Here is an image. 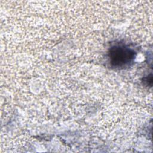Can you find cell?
<instances>
[{
    "label": "cell",
    "mask_w": 153,
    "mask_h": 153,
    "mask_svg": "<svg viewBox=\"0 0 153 153\" xmlns=\"http://www.w3.org/2000/svg\"><path fill=\"white\" fill-rule=\"evenodd\" d=\"M135 56V51L124 45H115L112 47L109 51L111 65L119 69L129 66L133 62Z\"/></svg>",
    "instance_id": "1"
}]
</instances>
